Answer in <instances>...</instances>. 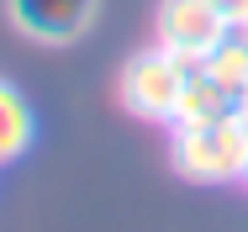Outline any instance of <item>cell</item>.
I'll return each instance as SVG.
<instances>
[{"instance_id": "cell-3", "label": "cell", "mask_w": 248, "mask_h": 232, "mask_svg": "<svg viewBox=\"0 0 248 232\" xmlns=\"http://www.w3.org/2000/svg\"><path fill=\"white\" fill-rule=\"evenodd\" d=\"M227 37H232V21L211 0H158V11H153V43L185 58L190 69H201L206 53Z\"/></svg>"}, {"instance_id": "cell-9", "label": "cell", "mask_w": 248, "mask_h": 232, "mask_svg": "<svg viewBox=\"0 0 248 232\" xmlns=\"http://www.w3.org/2000/svg\"><path fill=\"white\" fill-rule=\"evenodd\" d=\"M232 106H238V116H243V122H248V90L238 95V100H232Z\"/></svg>"}, {"instance_id": "cell-2", "label": "cell", "mask_w": 248, "mask_h": 232, "mask_svg": "<svg viewBox=\"0 0 248 232\" xmlns=\"http://www.w3.org/2000/svg\"><path fill=\"white\" fill-rule=\"evenodd\" d=\"M196 69L185 58H174L169 47H143L122 63V79H116V95H122V111L138 116V122H153V127H169L174 122V106L185 95V79Z\"/></svg>"}, {"instance_id": "cell-5", "label": "cell", "mask_w": 248, "mask_h": 232, "mask_svg": "<svg viewBox=\"0 0 248 232\" xmlns=\"http://www.w3.org/2000/svg\"><path fill=\"white\" fill-rule=\"evenodd\" d=\"M32 142H37V116H32L27 95L11 79H0V169H11Z\"/></svg>"}, {"instance_id": "cell-11", "label": "cell", "mask_w": 248, "mask_h": 232, "mask_svg": "<svg viewBox=\"0 0 248 232\" xmlns=\"http://www.w3.org/2000/svg\"><path fill=\"white\" fill-rule=\"evenodd\" d=\"M243 37H248V27H243Z\"/></svg>"}, {"instance_id": "cell-1", "label": "cell", "mask_w": 248, "mask_h": 232, "mask_svg": "<svg viewBox=\"0 0 248 232\" xmlns=\"http://www.w3.org/2000/svg\"><path fill=\"white\" fill-rule=\"evenodd\" d=\"M169 158L190 185H227L248 169V122L238 106L206 127H169Z\"/></svg>"}, {"instance_id": "cell-7", "label": "cell", "mask_w": 248, "mask_h": 232, "mask_svg": "<svg viewBox=\"0 0 248 232\" xmlns=\"http://www.w3.org/2000/svg\"><path fill=\"white\" fill-rule=\"evenodd\" d=\"M201 74H206L211 85H222V90L238 100V95L248 90V37H243V32H232L227 43H217L211 53H206Z\"/></svg>"}, {"instance_id": "cell-4", "label": "cell", "mask_w": 248, "mask_h": 232, "mask_svg": "<svg viewBox=\"0 0 248 232\" xmlns=\"http://www.w3.org/2000/svg\"><path fill=\"white\" fill-rule=\"evenodd\" d=\"M16 32L37 43H74L95 21V0H5Z\"/></svg>"}, {"instance_id": "cell-8", "label": "cell", "mask_w": 248, "mask_h": 232, "mask_svg": "<svg viewBox=\"0 0 248 232\" xmlns=\"http://www.w3.org/2000/svg\"><path fill=\"white\" fill-rule=\"evenodd\" d=\"M211 5L232 21V32H243V27H248V0H211Z\"/></svg>"}, {"instance_id": "cell-6", "label": "cell", "mask_w": 248, "mask_h": 232, "mask_svg": "<svg viewBox=\"0 0 248 232\" xmlns=\"http://www.w3.org/2000/svg\"><path fill=\"white\" fill-rule=\"evenodd\" d=\"M227 111H232V95L222 90V85H211L196 69V74L185 79V95H180L169 127H206V122H217V116H227Z\"/></svg>"}, {"instance_id": "cell-10", "label": "cell", "mask_w": 248, "mask_h": 232, "mask_svg": "<svg viewBox=\"0 0 248 232\" xmlns=\"http://www.w3.org/2000/svg\"><path fill=\"white\" fill-rule=\"evenodd\" d=\"M238 185H243V190H248V169H243V180H238Z\"/></svg>"}]
</instances>
